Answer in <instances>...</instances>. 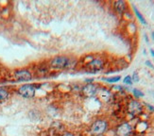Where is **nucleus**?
<instances>
[{
  "mask_svg": "<svg viewBox=\"0 0 154 136\" xmlns=\"http://www.w3.org/2000/svg\"><path fill=\"white\" fill-rule=\"evenodd\" d=\"M70 63V60L66 56H57L53 58L50 60V67L51 69L56 70V71H62L66 69Z\"/></svg>",
  "mask_w": 154,
  "mask_h": 136,
  "instance_id": "1",
  "label": "nucleus"
},
{
  "mask_svg": "<svg viewBox=\"0 0 154 136\" xmlns=\"http://www.w3.org/2000/svg\"><path fill=\"white\" fill-rule=\"evenodd\" d=\"M17 93L24 98H32L36 94V86L34 84H23L17 89Z\"/></svg>",
  "mask_w": 154,
  "mask_h": 136,
  "instance_id": "2",
  "label": "nucleus"
},
{
  "mask_svg": "<svg viewBox=\"0 0 154 136\" xmlns=\"http://www.w3.org/2000/svg\"><path fill=\"white\" fill-rule=\"evenodd\" d=\"M107 128H108V123H107L105 120L99 119V120L95 121L92 124V126L90 127V132L93 135L98 136V135L103 134L107 131Z\"/></svg>",
  "mask_w": 154,
  "mask_h": 136,
  "instance_id": "3",
  "label": "nucleus"
},
{
  "mask_svg": "<svg viewBox=\"0 0 154 136\" xmlns=\"http://www.w3.org/2000/svg\"><path fill=\"white\" fill-rule=\"evenodd\" d=\"M13 77L17 81H29L32 79V74L31 72L26 69V68H22V69H18L13 74Z\"/></svg>",
  "mask_w": 154,
  "mask_h": 136,
  "instance_id": "4",
  "label": "nucleus"
},
{
  "mask_svg": "<svg viewBox=\"0 0 154 136\" xmlns=\"http://www.w3.org/2000/svg\"><path fill=\"white\" fill-rule=\"evenodd\" d=\"M98 88L94 83H87L82 88V93L85 97H93L97 96Z\"/></svg>",
  "mask_w": 154,
  "mask_h": 136,
  "instance_id": "5",
  "label": "nucleus"
},
{
  "mask_svg": "<svg viewBox=\"0 0 154 136\" xmlns=\"http://www.w3.org/2000/svg\"><path fill=\"white\" fill-rule=\"evenodd\" d=\"M103 64L104 63L101 60L94 59L91 60V62H89L88 63H87L86 68H87V70H88V72H90V73H97L99 70L102 69Z\"/></svg>",
  "mask_w": 154,
  "mask_h": 136,
  "instance_id": "6",
  "label": "nucleus"
},
{
  "mask_svg": "<svg viewBox=\"0 0 154 136\" xmlns=\"http://www.w3.org/2000/svg\"><path fill=\"white\" fill-rule=\"evenodd\" d=\"M142 104L137 100H131L128 104V112L131 115H137L142 113Z\"/></svg>",
  "mask_w": 154,
  "mask_h": 136,
  "instance_id": "7",
  "label": "nucleus"
},
{
  "mask_svg": "<svg viewBox=\"0 0 154 136\" xmlns=\"http://www.w3.org/2000/svg\"><path fill=\"white\" fill-rule=\"evenodd\" d=\"M116 136H131L132 133V127L129 123L120 124L116 131Z\"/></svg>",
  "mask_w": 154,
  "mask_h": 136,
  "instance_id": "8",
  "label": "nucleus"
},
{
  "mask_svg": "<svg viewBox=\"0 0 154 136\" xmlns=\"http://www.w3.org/2000/svg\"><path fill=\"white\" fill-rule=\"evenodd\" d=\"M113 7H115V10L116 11V12H118L119 14H122L126 11L127 5L126 2L123 1V0H119V1H116L113 3Z\"/></svg>",
  "mask_w": 154,
  "mask_h": 136,
  "instance_id": "9",
  "label": "nucleus"
},
{
  "mask_svg": "<svg viewBox=\"0 0 154 136\" xmlns=\"http://www.w3.org/2000/svg\"><path fill=\"white\" fill-rule=\"evenodd\" d=\"M97 94L98 96V97L101 100H103V101H109L111 97H112L111 92L108 91L107 89H100V90H98Z\"/></svg>",
  "mask_w": 154,
  "mask_h": 136,
  "instance_id": "10",
  "label": "nucleus"
},
{
  "mask_svg": "<svg viewBox=\"0 0 154 136\" xmlns=\"http://www.w3.org/2000/svg\"><path fill=\"white\" fill-rule=\"evenodd\" d=\"M10 96L9 90L5 87H0V101L6 100Z\"/></svg>",
  "mask_w": 154,
  "mask_h": 136,
  "instance_id": "11",
  "label": "nucleus"
},
{
  "mask_svg": "<svg viewBox=\"0 0 154 136\" xmlns=\"http://www.w3.org/2000/svg\"><path fill=\"white\" fill-rule=\"evenodd\" d=\"M133 10H134L135 14H136L137 18L140 20V22H141L142 24H144V25H146V19H145V18H144V16L142 15V13H141V12H140V11L137 10L136 7H133Z\"/></svg>",
  "mask_w": 154,
  "mask_h": 136,
  "instance_id": "12",
  "label": "nucleus"
},
{
  "mask_svg": "<svg viewBox=\"0 0 154 136\" xmlns=\"http://www.w3.org/2000/svg\"><path fill=\"white\" fill-rule=\"evenodd\" d=\"M120 78L119 76L118 77H112V78H107V79H104L105 81H107V82H109V83H116L117 82V81L120 80Z\"/></svg>",
  "mask_w": 154,
  "mask_h": 136,
  "instance_id": "13",
  "label": "nucleus"
},
{
  "mask_svg": "<svg viewBox=\"0 0 154 136\" xmlns=\"http://www.w3.org/2000/svg\"><path fill=\"white\" fill-rule=\"evenodd\" d=\"M133 94H134V97L136 98L144 97V94L141 91H140V90H138V89H133Z\"/></svg>",
  "mask_w": 154,
  "mask_h": 136,
  "instance_id": "14",
  "label": "nucleus"
},
{
  "mask_svg": "<svg viewBox=\"0 0 154 136\" xmlns=\"http://www.w3.org/2000/svg\"><path fill=\"white\" fill-rule=\"evenodd\" d=\"M123 82L125 84H129V85H131L132 84V79H131V76H126V78L124 79Z\"/></svg>",
  "mask_w": 154,
  "mask_h": 136,
  "instance_id": "15",
  "label": "nucleus"
},
{
  "mask_svg": "<svg viewBox=\"0 0 154 136\" xmlns=\"http://www.w3.org/2000/svg\"><path fill=\"white\" fill-rule=\"evenodd\" d=\"M131 79H133V81H139V78L137 73H133V77L131 78Z\"/></svg>",
  "mask_w": 154,
  "mask_h": 136,
  "instance_id": "16",
  "label": "nucleus"
},
{
  "mask_svg": "<svg viewBox=\"0 0 154 136\" xmlns=\"http://www.w3.org/2000/svg\"><path fill=\"white\" fill-rule=\"evenodd\" d=\"M61 136H75L72 132H64L63 134H62Z\"/></svg>",
  "mask_w": 154,
  "mask_h": 136,
  "instance_id": "17",
  "label": "nucleus"
},
{
  "mask_svg": "<svg viewBox=\"0 0 154 136\" xmlns=\"http://www.w3.org/2000/svg\"><path fill=\"white\" fill-rule=\"evenodd\" d=\"M146 65H149L150 68H153V65H152V63H151L150 62H149V60H146Z\"/></svg>",
  "mask_w": 154,
  "mask_h": 136,
  "instance_id": "18",
  "label": "nucleus"
},
{
  "mask_svg": "<svg viewBox=\"0 0 154 136\" xmlns=\"http://www.w3.org/2000/svg\"><path fill=\"white\" fill-rule=\"evenodd\" d=\"M150 53H151V55H152L153 58H154V50H153V49H150Z\"/></svg>",
  "mask_w": 154,
  "mask_h": 136,
  "instance_id": "19",
  "label": "nucleus"
},
{
  "mask_svg": "<svg viewBox=\"0 0 154 136\" xmlns=\"http://www.w3.org/2000/svg\"><path fill=\"white\" fill-rule=\"evenodd\" d=\"M152 39L154 40V32H152Z\"/></svg>",
  "mask_w": 154,
  "mask_h": 136,
  "instance_id": "20",
  "label": "nucleus"
},
{
  "mask_svg": "<svg viewBox=\"0 0 154 136\" xmlns=\"http://www.w3.org/2000/svg\"><path fill=\"white\" fill-rule=\"evenodd\" d=\"M153 96H154V94H153Z\"/></svg>",
  "mask_w": 154,
  "mask_h": 136,
  "instance_id": "21",
  "label": "nucleus"
}]
</instances>
